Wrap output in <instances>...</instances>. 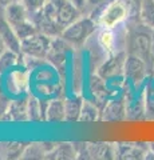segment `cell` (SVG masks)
<instances>
[{"label": "cell", "mask_w": 154, "mask_h": 160, "mask_svg": "<svg viewBox=\"0 0 154 160\" xmlns=\"http://www.w3.org/2000/svg\"><path fill=\"white\" fill-rule=\"evenodd\" d=\"M42 11L50 20L55 22L62 29L72 24L83 13L70 0H47Z\"/></svg>", "instance_id": "cell-1"}, {"label": "cell", "mask_w": 154, "mask_h": 160, "mask_svg": "<svg viewBox=\"0 0 154 160\" xmlns=\"http://www.w3.org/2000/svg\"><path fill=\"white\" fill-rule=\"evenodd\" d=\"M97 22L91 16H81L72 24L63 29L61 38L70 46H82L88 39V36L95 31Z\"/></svg>", "instance_id": "cell-2"}, {"label": "cell", "mask_w": 154, "mask_h": 160, "mask_svg": "<svg viewBox=\"0 0 154 160\" xmlns=\"http://www.w3.org/2000/svg\"><path fill=\"white\" fill-rule=\"evenodd\" d=\"M52 38L44 33L36 32L31 36L22 40V56L36 58V59H47L48 52L51 49Z\"/></svg>", "instance_id": "cell-3"}, {"label": "cell", "mask_w": 154, "mask_h": 160, "mask_svg": "<svg viewBox=\"0 0 154 160\" xmlns=\"http://www.w3.org/2000/svg\"><path fill=\"white\" fill-rule=\"evenodd\" d=\"M129 7L125 0H113L103 7L98 16V24L103 28H114L127 18Z\"/></svg>", "instance_id": "cell-4"}, {"label": "cell", "mask_w": 154, "mask_h": 160, "mask_svg": "<svg viewBox=\"0 0 154 160\" xmlns=\"http://www.w3.org/2000/svg\"><path fill=\"white\" fill-rule=\"evenodd\" d=\"M131 55H135L146 63V66H153L154 56L151 52V35L137 31L131 36Z\"/></svg>", "instance_id": "cell-5"}, {"label": "cell", "mask_w": 154, "mask_h": 160, "mask_svg": "<svg viewBox=\"0 0 154 160\" xmlns=\"http://www.w3.org/2000/svg\"><path fill=\"white\" fill-rule=\"evenodd\" d=\"M29 19H31L32 23L35 24L38 32L47 35L50 38H58V36H61L62 32H63V29L59 27L55 22L50 20L46 15L43 13L42 9L38 12L29 13Z\"/></svg>", "instance_id": "cell-6"}, {"label": "cell", "mask_w": 154, "mask_h": 160, "mask_svg": "<svg viewBox=\"0 0 154 160\" xmlns=\"http://www.w3.org/2000/svg\"><path fill=\"white\" fill-rule=\"evenodd\" d=\"M125 62H126V58L123 53L114 55V56L106 60V62L98 68V75L105 80L119 76V75L125 71Z\"/></svg>", "instance_id": "cell-7"}, {"label": "cell", "mask_w": 154, "mask_h": 160, "mask_svg": "<svg viewBox=\"0 0 154 160\" xmlns=\"http://www.w3.org/2000/svg\"><path fill=\"white\" fill-rule=\"evenodd\" d=\"M146 63L135 55H129L125 62V73L126 78L133 83H140L146 75Z\"/></svg>", "instance_id": "cell-8"}, {"label": "cell", "mask_w": 154, "mask_h": 160, "mask_svg": "<svg viewBox=\"0 0 154 160\" xmlns=\"http://www.w3.org/2000/svg\"><path fill=\"white\" fill-rule=\"evenodd\" d=\"M0 38L3 39L4 44H6V47L8 49H12V51L22 55V42L18 38L12 26L4 18V13L3 16H0Z\"/></svg>", "instance_id": "cell-9"}, {"label": "cell", "mask_w": 154, "mask_h": 160, "mask_svg": "<svg viewBox=\"0 0 154 160\" xmlns=\"http://www.w3.org/2000/svg\"><path fill=\"white\" fill-rule=\"evenodd\" d=\"M3 11H4V18L12 26V28L29 20V12L22 2L13 3L11 6L6 7Z\"/></svg>", "instance_id": "cell-10"}, {"label": "cell", "mask_w": 154, "mask_h": 160, "mask_svg": "<svg viewBox=\"0 0 154 160\" xmlns=\"http://www.w3.org/2000/svg\"><path fill=\"white\" fill-rule=\"evenodd\" d=\"M44 120L50 123H62L66 122V111H64V102L62 100H52L47 104L44 109Z\"/></svg>", "instance_id": "cell-11"}, {"label": "cell", "mask_w": 154, "mask_h": 160, "mask_svg": "<svg viewBox=\"0 0 154 160\" xmlns=\"http://www.w3.org/2000/svg\"><path fill=\"white\" fill-rule=\"evenodd\" d=\"M7 111L11 113L12 122H27L28 119V102L26 100H15L8 106Z\"/></svg>", "instance_id": "cell-12"}, {"label": "cell", "mask_w": 154, "mask_h": 160, "mask_svg": "<svg viewBox=\"0 0 154 160\" xmlns=\"http://www.w3.org/2000/svg\"><path fill=\"white\" fill-rule=\"evenodd\" d=\"M83 106V100L81 98H71L64 102V111H66V122H79Z\"/></svg>", "instance_id": "cell-13"}, {"label": "cell", "mask_w": 154, "mask_h": 160, "mask_svg": "<svg viewBox=\"0 0 154 160\" xmlns=\"http://www.w3.org/2000/svg\"><path fill=\"white\" fill-rule=\"evenodd\" d=\"M77 149L75 147L70 143H63L58 144L56 147H54L51 151L47 153V159H74L77 158Z\"/></svg>", "instance_id": "cell-14"}, {"label": "cell", "mask_w": 154, "mask_h": 160, "mask_svg": "<svg viewBox=\"0 0 154 160\" xmlns=\"http://www.w3.org/2000/svg\"><path fill=\"white\" fill-rule=\"evenodd\" d=\"M140 16L143 26L154 31V0H142Z\"/></svg>", "instance_id": "cell-15"}, {"label": "cell", "mask_w": 154, "mask_h": 160, "mask_svg": "<svg viewBox=\"0 0 154 160\" xmlns=\"http://www.w3.org/2000/svg\"><path fill=\"white\" fill-rule=\"evenodd\" d=\"M125 115V109H123V104L122 103H117L113 102L105 108L103 111V116L102 120H107V122H117V120L123 119Z\"/></svg>", "instance_id": "cell-16"}, {"label": "cell", "mask_w": 154, "mask_h": 160, "mask_svg": "<svg viewBox=\"0 0 154 160\" xmlns=\"http://www.w3.org/2000/svg\"><path fill=\"white\" fill-rule=\"evenodd\" d=\"M99 119V111L95 104L91 102H83L81 116H79V122L81 123H93Z\"/></svg>", "instance_id": "cell-17"}, {"label": "cell", "mask_w": 154, "mask_h": 160, "mask_svg": "<svg viewBox=\"0 0 154 160\" xmlns=\"http://www.w3.org/2000/svg\"><path fill=\"white\" fill-rule=\"evenodd\" d=\"M87 153L91 155V158H110L107 155H113L111 146L106 143H90L87 144Z\"/></svg>", "instance_id": "cell-18"}, {"label": "cell", "mask_w": 154, "mask_h": 160, "mask_svg": "<svg viewBox=\"0 0 154 160\" xmlns=\"http://www.w3.org/2000/svg\"><path fill=\"white\" fill-rule=\"evenodd\" d=\"M19 56H22V55L7 48L6 51L2 53V56H0V73L4 72L6 69H9V68L16 66Z\"/></svg>", "instance_id": "cell-19"}, {"label": "cell", "mask_w": 154, "mask_h": 160, "mask_svg": "<svg viewBox=\"0 0 154 160\" xmlns=\"http://www.w3.org/2000/svg\"><path fill=\"white\" fill-rule=\"evenodd\" d=\"M48 153L47 149H44V144H31L24 148V151L22 153L23 159H42L46 158V155Z\"/></svg>", "instance_id": "cell-20"}, {"label": "cell", "mask_w": 154, "mask_h": 160, "mask_svg": "<svg viewBox=\"0 0 154 160\" xmlns=\"http://www.w3.org/2000/svg\"><path fill=\"white\" fill-rule=\"evenodd\" d=\"M28 119L31 120V122H40V120H44V116L42 115L40 102L34 96L28 99Z\"/></svg>", "instance_id": "cell-21"}, {"label": "cell", "mask_w": 154, "mask_h": 160, "mask_svg": "<svg viewBox=\"0 0 154 160\" xmlns=\"http://www.w3.org/2000/svg\"><path fill=\"white\" fill-rule=\"evenodd\" d=\"M98 42L101 44V47L105 51H111L114 47V33L111 32V28H103V31L99 33Z\"/></svg>", "instance_id": "cell-22"}, {"label": "cell", "mask_w": 154, "mask_h": 160, "mask_svg": "<svg viewBox=\"0 0 154 160\" xmlns=\"http://www.w3.org/2000/svg\"><path fill=\"white\" fill-rule=\"evenodd\" d=\"M119 155H126L125 158H141L138 155H142V152L138 149V147L133 144H121L119 146Z\"/></svg>", "instance_id": "cell-23"}, {"label": "cell", "mask_w": 154, "mask_h": 160, "mask_svg": "<svg viewBox=\"0 0 154 160\" xmlns=\"http://www.w3.org/2000/svg\"><path fill=\"white\" fill-rule=\"evenodd\" d=\"M47 0H22V3L26 6V8L28 9L29 13L38 12L44 7Z\"/></svg>", "instance_id": "cell-24"}, {"label": "cell", "mask_w": 154, "mask_h": 160, "mask_svg": "<svg viewBox=\"0 0 154 160\" xmlns=\"http://www.w3.org/2000/svg\"><path fill=\"white\" fill-rule=\"evenodd\" d=\"M27 146H20L19 143H8L6 148L7 152L6 155H8V158H16V156H22V153L24 151V148Z\"/></svg>", "instance_id": "cell-25"}, {"label": "cell", "mask_w": 154, "mask_h": 160, "mask_svg": "<svg viewBox=\"0 0 154 160\" xmlns=\"http://www.w3.org/2000/svg\"><path fill=\"white\" fill-rule=\"evenodd\" d=\"M70 2L79 9V11H82V12H84V9H86L87 6H88L87 0H70Z\"/></svg>", "instance_id": "cell-26"}, {"label": "cell", "mask_w": 154, "mask_h": 160, "mask_svg": "<svg viewBox=\"0 0 154 160\" xmlns=\"http://www.w3.org/2000/svg\"><path fill=\"white\" fill-rule=\"evenodd\" d=\"M18 2H22V0H0V8L4 9L6 7L11 6L13 3H18Z\"/></svg>", "instance_id": "cell-27"}, {"label": "cell", "mask_w": 154, "mask_h": 160, "mask_svg": "<svg viewBox=\"0 0 154 160\" xmlns=\"http://www.w3.org/2000/svg\"><path fill=\"white\" fill-rule=\"evenodd\" d=\"M7 49V47H6V44H4V42H3V39L0 38V56H2V53L4 52Z\"/></svg>", "instance_id": "cell-28"}, {"label": "cell", "mask_w": 154, "mask_h": 160, "mask_svg": "<svg viewBox=\"0 0 154 160\" xmlns=\"http://www.w3.org/2000/svg\"><path fill=\"white\" fill-rule=\"evenodd\" d=\"M102 0H87V3H88V6H94V4H98V3H101Z\"/></svg>", "instance_id": "cell-29"}, {"label": "cell", "mask_w": 154, "mask_h": 160, "mask_svg": "<svg viewBox=\"0 0 154 160\" xmlns=\"http://www.w3.org/2000/svg\"><path fill=\"white\" fill-rule=\"evenodd\" d=\"M151 52H153V56H154V31L151 33Z\"/></svg>", "instance_id": "cell-30"}, {"label": "cell", "mask_w": 154, "mask_h": 160, "mask_svg": "<svg viewBox=\"0 0 154 160\" xmlns=\"http://www.w3.org/2000/svg\"><path fill=\"white\" fill-rule=\"evenodd\" d=\"M4 112H6V111H3V109L0 108V120H2V116H3V113H4Z\"/></svg>", "instance_id": "cell-31"}, {"label": "cell", "mask_w": 154, "mask_h": 160, "mask_svg": "<svg viewBox=\"0 0 154 160\" xmlns=\"http://www.w3.org/2000/svg\"><path fill=\"white\" fill-rule=\"evenodd\" d=\"M150 147H151V149H153V152H154V143H151V144H150Z\"/></svg>", "instance_id": "cell-32"}, {"label": "cell", "mask_w": 154, "mask_h": 160, "mask_svg": "<svg viewBox=\"0 0 154 160\" xmlns=\"http://www.w3.org/2000/svg\"><path fill=\"white\" fill-rule=\"evenodd\" d=\"M153 71H154V63H153Z\"/></svg>", "instance_id": "cell-33"}]
</instances>
